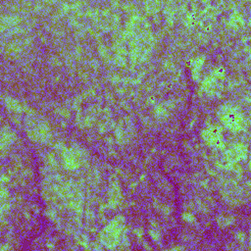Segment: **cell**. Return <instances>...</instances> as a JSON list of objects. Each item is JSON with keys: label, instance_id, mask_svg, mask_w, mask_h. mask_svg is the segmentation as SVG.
Returning a JSON list of instances; mask_svg holds the SVG:
<instances>
[{"label": "cell", "instance_id": "1", "mask_svg": "<svg viewBox=\"0 0 251 251\" xmlns=\"http://www.w3.org/2000/svg\"><path fill=\"white\" fill-rule=\"evenodd\" d=\"M125 226V220L119 216L112 220L101 231L100 240L107 248H115L120 242Z\"/></svg>", "mask_w": 251, "mask_h": 251}, {"label": "cell", "instance_id": "2", "mask_svg": "<svg viewBox=\"0 0 251 251\" xmlns=\"http://www.w3.org/2000/svg\"><path fill=\"white\" fill-rule=\"evenodd\" d=\"M218 117L221 123L230 131H240L244 126L243 115L234 107L223 106L219 112Z\"/></svg>", "mask_w": 251, "mask_h": 251}, {"label": "cell", "instance_id": "3", "mask_svg": "<svg viewBox=\"0 0 251 251\" xmlns=\"http://www.w3.org/2000/svg\"><path fill=\"white\" fill-rule=\"evenodd\" d=\"M202 137L204 141L211 147L220 149L225 147V139L221 127H218L216 126H210L204 128L202 130Z\"/></svg>", "mask_w": 251, "mask_h": 251}, {"label": "cell", "instance_id": "4", "mask_svg": "<svg viewBox=\"0 0 251 251\" xmlns=\"http://www.w3.org/2000/svg\"><path fill=\"white\" fill-rule=\"evenodd\" d=\"M246 152H247V150H246L245 146L234 145L226 152L225 157L227 160V162L233 164V163L238 162L242 158H244V156L246 155Z\"/></svg>", "mask_w": 251, "mask_h": 251}, {"label": "cell", "instance_id": "5", "mask_svg": "<svg viewBox=\"0 0 251 251\" xmlns=\"http://www.w3.org/2000/svg\"><path fill=\"white\" fill-rule=\"evenodd\" d=\"M203 66V60L202 59H196L195 62L193 63V67H192V75L194 78L199 77L200 74H201V69Z\"/></svg>", "mask_w": 251, "mask_h": 251}]
</instances>
